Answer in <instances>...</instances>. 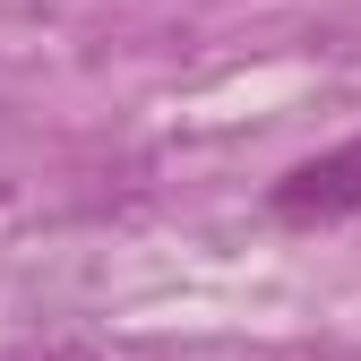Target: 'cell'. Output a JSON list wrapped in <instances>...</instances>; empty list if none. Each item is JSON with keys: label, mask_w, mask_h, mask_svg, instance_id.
<instances>
[{"label": "cell", "mask_w": 361, "mask_h": 361, "mask_svg": "<svg viewBox=\"0 0 361 361\" xmlns=\"http://www.w3.org/2000/svg\"><path fill=\"white\" fill-rule=\"evenodd\" d=\"M0 361H95L86 344H26V353H0Z\"/></svg>", "instance_id": "cell-2"}, {"label": "cell", "mask_w": 361, "mask_h": 361, "mask_svg": "<svg viewBox=\"0 0 361 361\" xmlns=\"http://www.w3.org/2000/svg\"><path fill=\"white\" fill-rule=\"evenodd\" d=\"M267 207H276L284 224H336V215H353V207H361V138H344V147H327V155L293 164Z\"/></svg>", "instance_id": "cell-1"}]
</instances>
